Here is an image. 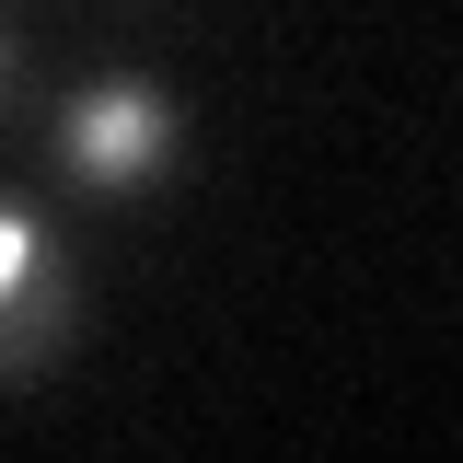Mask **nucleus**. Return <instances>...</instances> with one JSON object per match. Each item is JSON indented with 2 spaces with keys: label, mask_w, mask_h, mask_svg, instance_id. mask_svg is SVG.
Listing matches in <instances>:
<instances>
[{
  "label": "nucleus",
  "mask_w": 463,
  "mask_h": 463,
  "mask_svg": "<svg viewBox=\"0 0 463 463\" xmlns=\"http://www.w3.org/2000/svg\"><path fill=\"white\" fill-rule=\"evenodd\" d=\"M185 163V116L151 70H93L58 105V174L81 197H163Z\"/></svg>",
  "instance_id": "obj_1"
},
{
  "label": "nucleus",
  "mask_w": 463,
  "mask_h": 463,
  "mask_svg": "<svg viewBox=\"0 0 463 463\" xmlns=\"http://www.w3.org/2000/svg\"><path fill=\"white\" fill-rule=\"evenodd\" d=\"M81 325V279H70V243L35 209H0V394L58 371V347Z\"/></svg>",
  "instance_id": "obj_2"
},
{
  "label": "nucleus",
  "mask_w": 463,
  "mask_h": 463,
  "mask_svg": "<svg viewBox=\"0 0 463 463\" xmlns=\"http://www.w3.org/2000/svg\"><path fill=\"white\" fill-rule=\"evenodd\" d=\"M0 105H12V35H0Z\"/></svg>",
  "instance_id": "obj_3"
}]
</instances>
